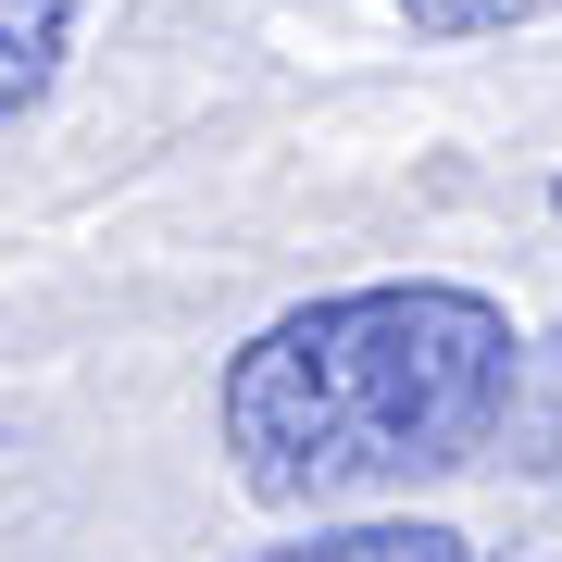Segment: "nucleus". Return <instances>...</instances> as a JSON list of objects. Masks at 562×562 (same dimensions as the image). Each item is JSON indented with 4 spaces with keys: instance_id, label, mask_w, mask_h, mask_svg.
Returning a JSON list of instances; mask_svg holds the SVG:
<instances>
[{
    "instance_id": "f257e3e1",
    "label": "nucleus",
    "mask_w": 562,
    "mask_h": 562,
    "mask_svg": "<svg viewBox=\"0 0 562 562\" xmlns=\"http://www.w3.org/2000/svg\"><path fill=\"white\" fill-rule=\"evenodd\" d=\"M513 375H525V338L487 288L387 276V288L276 313L225 362L213 425L250 501L325 513V501H375L413 475H462L501 438Z\"/></svg>"
},
{
    "instance_id": "f03ea898",
    "label": "nucleus",
    "mask_w": 562,
    "mask_h": 562,
    "mask_svg": "<svg viewBox=\"0 0 562 562\" xmlns=\"http://www.w3.org/2000/svg\"><path fill=\"white\" fill-rule=\"evenodd\" d=\"M238 562H475L450 525H413V513H375V525H313V538H276V550H238Z\"/></svg>"
},
{
    "instance_id": "7ed1b4c3",
    "label": "nucleus",
    "mask_w": 562,
    "mask_h": 562,
    "mask_svg": "<svg viewBox=\"0 0 562 562\" xmlns=\"http://www.w3.org/2000/svg\"><path fill=\"white\" fill-rule=\"evenodd\" d=\"M63 50H76V0H0V125L50 101Z\"/></svg>"
},
{
    "instance_id": "20e7f679",
    "label": "nucleus",
    "mask_w": 562,
    "mask_h": 562,
    "mask_svg": "<svg viewBox=\"0 0 562 562\" xmlns=\"http://www.w3.org/2000/svg\"><path fill=\"white\" fill-rule=\"evenodd\" d=\"M501 425L525 438V462H550V475H562V325L525 350V375H513V413H501Z\"/></svg>"
},
{
    "instance_id": "39448f33",
    "label": "nucleus",
    "mask_w": 562,
    "mask_h": 562,
    "mask_svg": "<svg viewBox=\"0 0 562 562\" xmlns=\"http://www.w3.org/2000/svg\"><path fill=\"white\" fill-rule=\"evenodd\" d=\"M538 13H562V0H401L413 38H501V25H538Z\"/></svg>"
},
{
    "instance_id": "423d86ee",
    "label": "nucleus",
    "mask_w": 562,
    "mask_h": 562,
    "mask_svg": "<svg viewBox=\"0 0 562 562\" xmlns=\"http://www.w3.org/2000/svg\"><path fill=\"white\" fill-rule=\"evenodd\" d=\"M550 225H562V188H550Z\"/></svg>"
}]
</instances>
